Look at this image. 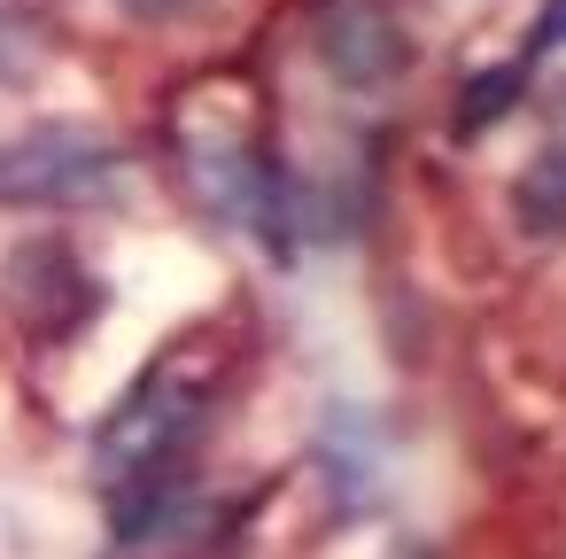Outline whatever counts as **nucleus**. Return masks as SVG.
<instances>
[{
    "label": "nucleus",
    "mask_w": 566,
    "mask_h": 559,
    "mask_svg": "<svg viewBox=\"0 0 566 559\" xmlns=\"http://www.w3.org/2000/svg\"><path fill=\"white\" fill-rule=\"evenodd\" d=\"M551 48H566V0H543V17L527 32V55H551Z\"/></svg>",
    "instance_id": "8"
},
{
    "label": "nucleus",
    "mask_w": 566,
    "mask_h": 559,
    "mask_svg": "<svg viewBox=\"0 0 566 559\" xmlns=\"http://www.w3.org/2000/svg\"><path fill=\"white\" fill-rule=\"evenodd\" d=\"M512 210H520V226H527L535 241H558V234H566V148H543V156L520 172Z\"/></svg>",
    "instance_id": "6"
},
{
    "label": "nucleus",
    "mask_w": 566,
    "mask_h": 559,
    "mask_svg": "<svg viewBox=\"0 0 566 559\" xmlns=\"http://www.w3.org/2000/svg\"><path fill=\"white\" fill-rule=\"evenodd\" d=\"M109 164H117V148L102 133H78V125L24 133V141L0 148V203H63V195H86Z\"/></svg>",
    "instance_id": "2"
},
{
    "label": "nucleus",
    "mask_w": 566,
    "mask_h": 559,
    "mask_svg": "<svg viewBox=\"0 0 566 559\" xmlns=\"http://www.w3.org/2000/svg\"><path fill=\"white\" fill-rule=\"evenodd\" d=\"M9 311H17L32 334H71V327L94 311V280L78 272L71 249L32 241V249L9 257Z\"/></svg>",
    "instance_id": "3"
},
{
    "label": "nucleus",
    "mask_w": 566,
    "mask_h": 559,
    "mask_svg": "<svg viewBox=\"0 0 566 559\" xmlns=\"http://www.w3.org/2000/svg\"><path fill=\"white\" fill-rule=\"evenodd\" d=\"M520 86H527V71H520V63H496V71H481V79L465 86V102H458V125H465V133H481L489 117H504V110L520 102Z\"/></svg>",
    "instance_id": "7"
},
{
    "label": "nucleus",
    "mask_w": 566,
    "mask_h": 559,
    "mask_svg": "<svg viewBox=\"0 0 566 559\" xmlns=\"http://www.w3.org/2000/svg\"><path fill=\"white\" fill-rule=\"evenodd\" d=\"M133 17H171V9H187V0H125Z\"/></svg>",
    "instance_id": "9"
},
{
    "label": "nucleus",
    "mask_w": 566,
    "mask_h": 559,
    "mask_svg": "<svg viewBox=\"0 0 566 559\" xmlns=\"http://www.w3.org/2000/svg\"><path fill=\"white\" fill-rule=\"evenodd\" d=\"M318 55L334 63V79L380 86V79L403 63V40H396V24H388L380 9H365V0H342V9H326V24H318Z\"/></svg>",
    "instance_id": "4"
},
{
    "label": "nucleus",
    "mask_w": 566,
    "mask_h": 559,
    "mask_svg": "<svg viewBox=\"0 0 566 559\" xmlns=\"http://www.w3.org/2000/svg\"><path fill=\"white\" fill-rule=\"evenodd\" d=\"M202 420V396L195 389H171V381H148L109 427H102V474L117 489H148L164 482V466L179 458V443L195 435Z\"/></svg>",
    "instance_id": "1"
},
{
    "label": "nucleus",
    "mask_w": 566,
    "mask_h": 559,
    "mask_svg": "<svg viewBox=\"0 0 566 559\" xmlns=\"http://www.w3.org/2000/svg\"><path fill=\"white\" fill-rule=\"evenodd\" d=\"M195 164V179H202V195L226 210V218H241V226H272V172L256 164V156H241V148H195L187 156Z\"/></svg>",
    "instance_id": "5"
}]
</instances>
